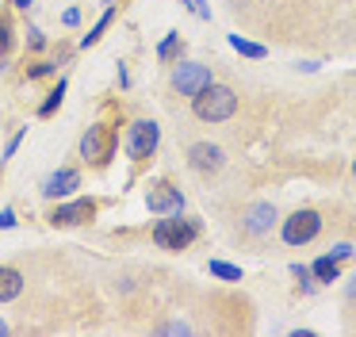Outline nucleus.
Here are the masks:
<instances>
[{
    "mask_svg": "<svg viewBox=\"0 0 356 337\" xmlns=\"http://www.w3.org/2000/svg\"><path fill=\"white\" fill-rule=\"evenodd\" d=\"M192 111H195V119H203V123H226L238 111V92H234L230 84L211 81L207 88H200L192 96Z\"/></svg>",
    "mask_w": 356,
    "mask_h": 337,
    "instance_id": "obj_1",
    "label": "nucleus"
},
{
    "mask_svg": "<svg viewBox=\"0 0 356 337\" xmlns=\"http://www.w3.org/2000/svg\"><path fill=\"white\" fill-rule=\"evenodd\" d=\"M195 237H200V222H195V219H180V211L177 214H165V219L154 226V242L161 245V249H172V253L188 249Z\"/></svg>",
    "mask_w": 356,
    "mask_h": 337,
    "instance_id": "obj_2",
    "label": "nucleus"
},
{
    "mask_svg": "<svg viewBox=\"0 0 356 337\" xmlns=\"http://www.w3.org/2000/svg\"><path fill=\"white\" fill-rule=\"evenodd\" d=\"M318 234H322V214L310 211V207L287 214L284 226H280V237H284L287 245H307V242H314Z\"/></svg>",
    "mask_w": 356,
    "mask_h": 337,
    "instance_id": "obj_3",
    "label": "nucleus"
},
{
    "mask_svg": "<svg viewBox=\"0 0 356 337\" xmlns=\"http://www.w3.org/2000/svg\"><path fill=\"white\" fill-rule=\"evenodd\" d=\"M157 142H161V127H157L154 119H138L131 127V134H127V153H131L134 161H146L149 153L157 150Z\"/></svg>",
    "mask_w": 356,
    "mask_h": 337,
    "instance_id": "obj_4",
    "label": "nucleus"
},
{
    "mask_svg": "<svg viewBox=\"0 0 356 337\" xmlns=\"http://www.w3.org/2000/svg\"><path fill=\"white\" fill-rule=\"evenodd\" d=\"M211 84V69L200 65V61H177L172 65V88L180 92V96H195L200 88H207Z\"/></svg>",
    "mask_w": 356,
    "mask_h": 337,
    "instance_id": "obj_5",
    "label": "nucleus"
},
{
    "mask_svg": "<svg viewBox=\"0 0 356 337\" xmlns=\"http://www.w3.org/2000/svg\"><path fill=\"white\" fill-rule=\"evenodd\" d=\"M115 153V134H111L104 123H96V127H88V134L81 138V157H92L96 165H104V161Z\"/></svg>",
    "mask_w": 356,
    "mask_h": 337,
    "instance_id": "obj_6",
    "label": "nucleus"
},
{
    "mask_svg": "<svg viewBox=\"0 0 356 337\" xmlns=\"http://www.w3.org/2000/svg\"><path fill=\"white\" fill-rule=\"evenodd\" d=\"M188 165L200 176H215V173H222L226 153H222V146H215V142H195L192 150H188Z\"/></svg>",
    "mask_w": 356,
    "mask_h": 337,
    "instance_id": "obj_7",
    "label": "nucleus"
},
{
    "mask_svg": "<svg viewBox=\"0 0 356 337\" xmlns=\"http://www.w3.org/2000/svg\"><path fill=\"white\" fill-rule=\"evenodd\" d=\"M146 207L154 214H177L184 211V196H180V188H172V184H154L146 196Z\"/></svg>",
    "mask_w": 356,
    "mask_h": 337,
    "instance_id": "obj_8",
    "label": "nucleus"
},
{
    "mask_svg": "<svg viewBox=\"0 0 356 337\" xmlns=\"http://www.w3.org/2000/svg\"><path fill=\"white\" fill-rule=\"evenodd\" d=\"M96 214V203L92 199H73V203H62L54 214H50V222L54 226H81V222H88Z\"/></svg>",
    "mask_w": 356,
    "mask_h": 337,
    "instance_id": "obj_9",
    "label": "nucleus"
},
{
    "mask_svg": "<svg viewBox=\"0 0 356 337\" xmlns=\"http://www.w3.org/2000/svg\"><path fill=\"white\" fill-rule=\"evenodd\" d=\"M77 188H81V173H77V168H58V173H50L47 180H42V196H50V199L73 196Z\"/></svg>",
    "mask_w": 356,
    "mask_h": 337,
    "instance_id": "obj_10",
    "label": "nucleus"
},
{
    "mask_svg": "<svg viewBox=\"0 0 356 337\" xmlns=\"http://www.w3.org/2000/svg\"><path fill=\"white\" fill-rule=\"evenodd\" d=\"M272 222H276V207H272V203H253L245 211V219H241V226H245V234L261 237V234H268V230H272Z\"/></svg>",
    "mask_w": 356,
    "mask_h": 337,
    "instance_id": "obj_11",
    "label": "nucleus"
},
{
    "mask_svg": "<svg viewBox=\"0 0 356 337\" xmlns=\"http://www.w3.org/2000/svg\"><path fill=\"white\" fill-rule=\"evenodd\" d=\"M19 291H24V276H19L16 268L0 265V303H12Z\"/></svg>",
    "mask_w": 356,
    "mask_h": 337,
    "instance_id": "obj_12",
    "label": "nucleus"
},
{
    "mask_svg": "<svg viewBox=\"0 0 356 337\" xmlns=\"http://www.w3.org/2000/svg\"><path fill=\"white\" fill-rule=\"evenodd\" d=\"M310 276H318L322 283H333V280H341V260H333L330 253H325V257H318L314 265H310Z\"/></svg>",
    "mask_w": 356,
    "mask_h": 337,
    "instance_id": "obj_13",
    "label": "nucleus"
},
{
    "mask_svg": "<svg viewBox=\"0 0 356 337\" xmlns=\"http://www.w3.org/2000/svg\"><path fill=\"white\" fill-rule=\"evenodd\" d=\"M230 46L238 54H245V58H264V54H268L261 42H249V38H241V35H230Z\"/></svg>",
    "mask_w": 356,
    "mask_h": 337,
    "instance_id": "obj_14",
    "label": "nucleus"
},
{
    "mask_svg": "<svg viewBox=\"0 0 356 337\" xmlns=\"http://www.w3.org/2000/svg\"><path fill=\"white\" fill-rule=\"evenodd\" d=\"M211 276H218V280H226V283H234V280H241V268H234V265H226V260H211Z\"/></svg>",
    "mask_w": 356,
    "mask_h": 337,
    "instance_id": "obj_15",
    "label": "nucleus"
},
{
    "mask_svg": "<svg viewBox=\"0 0 356 337\" xmlns=\"http://www.w3.org/2000/svg\"><path fill=\"white\" fill-rule=\"evenodd\" d=\"M111 15H115V12H111V8H108V12H104L100 19H96V27L88 31L85 38H81V46H92V42H100V35H104V31H108V23H111Z\"/></svg>",
    "mask_w": 356,
    "mask_h": 337,
    "instance_id": "obj_16",
    "label": "nucleus"
},
{
    "mask_svg": "<svg viewBox=\"0 0 356 337\" xmlns=\"http://www.w3.org/2000/svg\"><path fill=\"white\" fill-rule=\"evenodd\" d=\"M62 96H65V81H58V88L50 92V96H47V104L39 107V115H42V119H47V115H54L58 107H62Z\"/></svg>",
    "mask_w": 356,
    "mask_h": 337,
    "instance_id": "obj_17",
    "label": "nucleus"
},
{
    "mask_svg": "<svg viewBox=\"0 0 356 337\" xmlns=\"http://www.w3.org/2000/svg\"><path fill=\"white\" fill-rule=\"evenodd\" d=\"M177 42H180V35H177V31H172V35H165V38H161V46H157V58H161V61H169L172 54H177Z\"/></svg>",
    "mask_w": 356,
    "mask_h": 337,
    "instance_id": "obj_18",
    "label": "nucleus"
},
{
    "mask_svg": "<svg viewBox=\"0 0 356 337\" xmlns=\"http://www.w3.org/2000/svg\"><path fill=\"white\" fill-rule=\"evenodd\" d=\"M54 61H39V65H31V69H27V77H47V73H54Z\"/></svg>",
    "mask_w": 356,
    "mask_h": 337,
    "instance_id": "obj_19",
    "label": "nucleus"
},
{
    "mask_svg": "<svg viewBox=\"0 0 356 337\" xmlns=\"http://www.w3.org/2000/svg\"><path fill=\"white\" fill-rule=\"evenodd\" d=\"M8 46H12V27L0 19V54H8Z\"/></svg>",
    "mask_w": 356,
    "mask_h": 337,
    "instance_id": "obj_20",
    "label": "nucleus"
},
{
    "mask_svg": "<svg viewBox=\"0 0 356 337\" xmlns=\"http://www.w3.org/2000/svg\"><path fill=\"white\" fill-rule=\"evenodd\" d=\"M12 226H16V211L4 207V211H0V230H12Z\"/></svg>",
    "mask_w": 356,
    "mask_h": 337,
    "instance_id": "obj_21",
    "label": "nucleus"
},
{
    "mask_svg": "<svg viewBox=\"0 0 356 337\" xmlns=\"http://www.w3.org/2000/svg\"><path fill=\"white\" fill-rule=\"evenodd\" d=\"M330 257H333V260H348V257H353V245H333Z\"/></svg>",
    "mask_w": 356,
    "mask_h": 337,
    "instance_id": "obj_22",
    "label": "nucleus"
},
{
    "mask_svg": "<svg viewBox=\"0 0 356 337\" xmlns=\"http://www.w3.org/2000/svg\"><path fill=\"white\" fill-rule=\"evenodd\" d=\"M24 138H27V130H19V134H16V138H12V142H8V146H4V157H12V153H16V150H19V142H24Z\"/></svg>",
    "mask_w": 356,
    "mask_h": 337,
    "instance_id": "obj_23",
    "label": "nucleus"
},
{
    "mask_svg": "<svg viewBox=\"0 0 356 337\" xmlns=\"http://www.w3.org/2000/svg\"><path fill=\"white\" fill-rule=\"evenodd\" d=\"M184 4H188V8H192V12H195V15H200V19H207V15H211V12H207V8H203V0H184Z\"/></svg>",
    "mask_w": 356,
    "mask_h": 337,
    "instance_id": "obj_24",
    "label": "nucleus"
},
{
    "mask_svg": "<svg viewBox=\"0 0 356 337\" xmlns=\"http://www.w3.org/2000/svg\"><path fill=\"white\" fill-rule=\"evenodd\" d=\"M65 23H70V27H77V23H81V12H77V8H70V12H65Z\"/></svg>",
    "mask_w": 356,
    "mask_h": 337,
    "instance_id": "obj_25",
    "label": "nucleus"
},
{
    "mask_svg": "<svg viewBox=\"0 0 356 337\" xmlns=\"http://www.w3.org/2000/svg\"><path fill=\"white\" fill-rule=\"evenodd\" d=\"M165 334H188L184 322H172V326H165Z\"/></svg>",
    "mask_w": 356,
    "mask_h": 337,
    "instance_id": "obj_26",
    "label": "nucleus"
},
{
    "mask_svg": "<svg viewBox=\"0 0 356 337\" xmlns=\"http://www.w3.org/2000/svg\"><path fill=\"white\" fill-rule=\"evenodd\" d=\"M12 4H16V8H31L35 0H12Z\"/></svg>",
    "mask_w": 356,
    "mask_h": 337,
    "instance_id": "obj_27",
    "label": "nucleus"
},
{
    "mask_svg": "<svg viewBox=\"0 0 356 337\" xmlns=\"http://www.w3.org/2000/svg\"><path fill=\"white\" fill-rule=\"evenodd\" d=\"M348 299H353V303H356V280L348 283Z\"/></svg>",
    "mask_w": 356,
    "mask_h": 337,
    "instance_id": "obj_28",
    "label": "nucleus"
},
{
    "mask_svg": "<svg viewBox=\"0 0 356 337\" xmlns=\"http://www.w3.org/2000/svg\"><path fill=\"white\" fill-rule=\"evenodd\" d=\"M0 334H8V326H4V322H0Z\"/></svg>",
    "mask_w": 356,
    "mask_h": 337,
    "instance_id": "obj_29",
    "label": "nucleus"
},
{
    "mask_svg": "<svg viewBox=\"0 0 356 337\" xmlns=\"http://www.w3.org/2000/svg\"><path fill=\"white\" fill-rule=\"evenodd\" d=\"M353 176H356V161H353Z\"/></svg>",
    "mask_w": 356,
    "mask_h": 337,
    "instance_id": "obj_30",
    "label": "nucleus"
}]
</instances>
